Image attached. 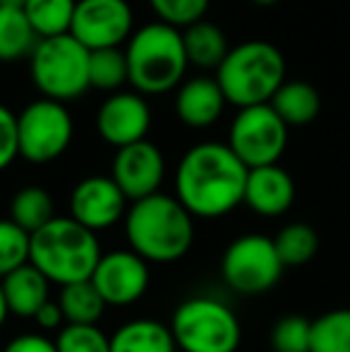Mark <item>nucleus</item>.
<instances>
[{
	"label": "nucleus",
	"instance_id": "obj_1",
	"mask_svg": "<svg viewBox=\"0 0 350 352\" xmlns=\"http://www.w3.org/2000/svg\"><path fill=\"white\" fill-rule=\"evenodd\" d=\"M250 168L228 144L201 142L175 168V199L192 218H223L245 201Z\"/></svg>",
	"mask_w": 350,
	"mask_h": 352
},
{
	"label": "nucleus",
	"instance_id": "obj_2",
	"mask_svg": "<svg viewBox=\"0 0 350 352\" xmlns=\"http://www.w3.org/2000/svg\"><path fill=\"white\" fill-rule=\"evenodd\" d=\"M122 223L130 250L146 264H173L195 245V218L164 192L132 201Z\"/></svg>",
	"mask_w": 350,
	"mask_h": 352
},
{
	"label": "nucleus",
	"instance_id": "obj_3",
	"mask_svg": "<svg viewBox=\"0 0 350 352\" xmlns=\"http://www.w3.org/2000/svg\"><path fill=\"white\" fill-rule=\"evenodd\" d=\"M101 245L96 232L87 230L70 216H56L46 228L32 235L29 264L36 266L51 285L91 280L101 259Z\"/></svg>",
	"mask_w": 350,
	"mask_h": 352
},
{
	"label": "nucleus",
	"instance_id": "obj_4",
	"mask_svg": "<svg viewBox=\"0 0 350 352\" xmlns=\"http://www.w3.org/2000/svg\"><path fill=\"white\" fill-rule=\"evenodd\" d=\"M125 56L130 84L142 96H159L175 89L190 65L182 32L164 22L137 29L127 41Z\"/></svg>",
	"mask_w": 350,
	"mask_h": 352
},
{
	"label": "nucleus",
	"instance_id": "obj_5",
	"mask_svg": "<svg viewBox=\"0 0 350 352\" xmlns=\"http://www.w3.org/2000/svg\"><path fill=\"white\" fill-rule=\"evenodd\" d=\"M226 101L243 108L266 106L285 82V58L269 41H245L228 51L216 70Z\"/></svg>",
	"mask_w": 350,
	"mask_h": 352
},
{
	"label": "nucleus",
	"instance_id": "obj_6",
	"mask_svg": "<svg viewBox=\"0 0 350 352\" xmlns=\"http://www.w3.org/2000/svg\"><path fill=\"white\" fill-rule=\"evenodd\" d=\"M171 333L180 352H235L243 329L226 302L216 297H187L175 307Z\"/></svg>",
	"mask_w": 350,
	"mask_h": 352
},
{
	"label": "nucleus",
	"instance_id": "obj_7",
	"mask_svg": "<svg viewBox=\"0 0 350 352\" xmlns=\"http://www.w3.org/2000/svg\"><path fill=\"white\" fill-rule=\"evenodd\" d=\"M89 53L72 34L39 38L32 53V79L43 98L72 101L80 98L89 84Z\"/></svg>",
	"mask_w": 350,
	"mask_h": 352
},
{
	"label": "nucleus",
	"instance_id": "obj_8",
	"mask_svg": "<svg viewBox=\"0 0 350 352\" xmlns=\"http://www.w3.org/2000/svg\"><path fill=\"white\" fill-rule=\"evenodd\" d=\"M276 245L262 232H245L226 247L221 256V278L238 295H264L283 276Z\"/></svg>",
	"mask_w": 350,
	"mask_h": 352
},
{
	"label": "nucleus",
	"instance_id": "obj_9",
	"mask_svg": "<svg viewBox=\"0 0 350 352\" xmlns=\"http://www.w3.org/2000/svg\"><path fill=\"white\" fill-rule=\"evenodd\" d=\"M75 135V122L65 103L36 98L17 116L19 156L29 163H51L67 151Z\"/></svg>",
	"mask_w": 350,
	"mask_h": 352
},
{
	"label": "nucleus",
	"instance_id": "obj_10",
	"mask_svg": "<svg viewBox=\"0 0 350 352\" xmlns=\"http://www.w3.org/2000/svg\"><path fill=\"white\" fill-rule=\"evenodd\" d=\"M228 146L250 170L276 166L288 146V125L269 103L243 108L230 122Z\"/></svg>",
	"mask_w": 350,
	"mask_h": 352
},
{
	"label": "nucleus",
	"instance_id": "obj_11",
	"mask_svg": "<svg viewBox=\"0 0 350 352\" xmlns=\"http://www.w3.org/2000/svg\"><path fill=\"white\" fill-rule=\"evenodd\" d=\"M135 14L127 0H77L70 34L87 48H118L130 38Z\"/></svg>",
	"mask_w": 350,
	"mask_h": 352
},
{
	"label": "nucleus",
	"instance_id": "obj_12",
	"mask_svg": "<svg viewBox=\"0 0 350 352\" xmlns=\"http://www.w3.org/2000/svg\"><path fill=\"white\" fill-rule=\"evenodd\" d=\"M106 307H130L146 295L151 283L149 264L132 250L103 252L91 276Z\"/></svg>",
	"mask_w": 350,
	"mask_h": 352
},
{
	"label": "nucleus",
	"instance_id": "obj_13",
	"mask_svg": "<svg viewBox=\"0 0 350 352\" xmlns=\"http://www.w3.org/2000/svg\"><path fill=\"white\" fill-rule=\"evenodd\" d=\"M127 209V197L111 175H89L70 192V218L91 232L125 221Z\"/></svg>",
	"mask_w": 350,
	"mask_h": 352
},
{
	"label": "nucleus",
	"instance_id": "obj_14",
	"mask_svg": "<svg viewBox=\"0 0 350 352\" xmlns=\"http://www.w3.org/2000/svg\"><path fill=\"white\" fill-rule=\"evenodd\" d=\"M111 177L130 204L146 199L161 190V182L166 177L164 153L156 144L146 140L118 148L116 158H113Z\"/></svg>",
	"mask_w": 350,
	"mask_h": 352
},
{
	"label": "nucleus",
	"instance_id": "obj_15",
	"mask_svg": "<svg viewBox=\"0 0 350 352\" xmlns=\"http://www.w3.org/2000/svg\"><path fill=\"white\" fill-rule=\"evenodd\" d=\"M151 127L149 103L137 91H116L101 103L96 113V130L101 140L116 148L144 142Z\"/></svg>",
	"mask_w": 350,
	"mask_h": 352
},
{
	"label": "nucleus",
	"instance_id": "obj_16",
	"mask_svg": "<svg viewBox=\"0 0 350 352\" xmlns=\"http://www.w3.org/2000/svg\"><path fill=\"white\" fill-rule=\"evenodd\" d=\"M295 201V182L288 170L276 163V166L252 168L248 173V185H245V201L250 211L264 218L283 216Z\"/></svg>",
	"mask_w": 350,
	"mask_h": 352
},
{
	"label": "nucleus",
	"instance_id": "obj_17",
	"mask_svg": "<svg viewBox=\"0 0 350 352\" xmlns=\"http://www.w3.org/2000/svg\"><path fill=\"white\" fill-rule=\"evenodd\" d=\"M226 103L228 101H226L216 77H192L177 89L175 113L182 125L201 130L219 120Z\"/></svg>",
	"mask_w": 350,
	"mask_h": 352
},
{
	"label": "nucleus",
	"instance_id": "obj_18",
	"mask_svg": "<svg viewBox=\"0 0 350 352\" xmlns=\"http://www.w3.org/2000/svg\"><path fill=\"white\" fill-rule=\"evenodd\" d=\"M5 302H8L10 314L19 316V319H34L36 311L41 309L46 302H51V280L32 264L19 266L3 280Z\"/></svg>",
	"mask_w": 350,
	"mask_h": 352
},
{
	"label": "nucleus",
	"instance_id": "obj_19",
	"mask_svg": "<svg viewBox=\"0 0 350 352\" xmlns=\"http://www.w3.org/2000/svg\"><path fill=\"white\" fill-rule=\"evenodd\" d=\"M111 352H177L171 326L156 319H132L111 336Z\"/></svg>",
	"mask_w": 350,
	"mask_h": 352
},
{
	"label": "nucleus",
	"instance_id": "obj_20",
	"mask_svg": "<svg viewBox=\"0 0 350 352\" xmlns=\"http://www.w3.org/2000/svg\"><path fill=\"white\" fill-rule=\"evenodd\" d=\"M182 43H185L190 65L201 67V70H211V67L219 70V65L230 51L223 29L214 22H206V19H199V22L182 29Z\"/></svg>",
	"mask_w": 350,
	"mask_h": 352
},
{
	"label": "nucleus",
	"instance_id": "obj_21",
	"mask_svg": "<svg viewBox=\"0 0 350 352\" xmlns=\"http://www.w3.org/2000/svg\"><path fill=\"white\" fill-rule=\"evenodd\" d=\"M278 118L288 127L309 125L322 111V98L319 91L309 82L303 79H293V82H283V87L274 94L269 103Z\"/></svg>",
	"mask_w": 350,
	"mask_h": 352
},
{
	"label": "nucleus",
	"instance_id": "obj_22",
	"mask_svg": "<svg viewBox=\"0 0 350 352\" xmlns=\"http://www.w3.org/2000/svg\"><path fill=\"white\" fill-rule=\"evenodd\" d=\"M53 218H56V204H53V197L48 190L39 185H29L14 192L12 201H10V221L17 223L24 232L34 235L41 228H46Z\"/></svg>",
	"mask_w": 350,
	"mask_h": 352
},
{
	"label": "nucleus",
	"instance_id": "obj_23",
	"mask_svg": "<svg viewBox=\"0 0 350 352\" xmlns=\"http://www.w3.org/2000/svg\"><path fill=\"white\" fill-rule=\"evenodd\" d=\"M58 307H61L65 324L75 326H96L106 311V302L98 295L91 280L72 283V285L61 287L58 292Z\"/></svg>",
	"mask_w": 350,
	"mask_h": 352
},
{
	"label": "nucleus",
	"instance_id": "obj_24",
	"mask_svg": "<svg viewBox=\"0 0 350 352\" xmlns=\"http://www.w3.org/2000/svg\"><path fill=\"white\" fill-rule=\"evenodd\" d=\"M39 43V34L24 10L0 8V63L32 58Z\"/></svg>",
	"mask_w": 350,
	"mask_h": 352
},
{
	"label": "nucleus",
	"instance_id": "obj_25",
	"mask_svg": "<svg viewBox=\"0 0 350 352\" xmlns=\"http://www.w3.org/2000/svg\"><path fill=\"white\" fill-rule=\"evenodd\" d=\"M77 0H27L24 14L32 22L39 38H53L70 34Z\"/></svg>",
	"mask_w": 350,
	"mask_h": 352
},
{
	"label": "nucleus",
	"instance_id": "obj_26",
	"mask_svg": "<svg viewBox=\"0 0 350 352\" xmlns=\"http://www.w3.org/2000/svg\"><path fill=\"white\" fill-rule=\"evenodd\" d=\"M274 245L283 266H305L317 256L319 235L307 223H288L274 237Z\"/></svg>",
	"mask_w": 350,
	"mask_h": 352
},
{
	"label": "nucleus",
	"instance_id": "obj_27",
	"mask_svg": "<svg viewBox=\"0 0 350 352\" xmlns=\"http://www.w3.org/2000/svg\"><path fill=\"white\" fill-rule=\"evenodd\" d=\"M309 352H350V307L324 311L312 321Z\"/></svg>",
	"mask_w": 350,
	"mask_h": 352
},
{
	"label": "nucleus",
	"instance_id": "obj_28",
	"mask_svg": "<svg viewBox=\"0 0 350 352\" xmlns=\"http://www.w3.org/2000/svg\"><path fill=\"white\" fill-rule=\"evenodd\" d=\"M125 82H130L127 74V56L120 48H101L89 53V84L103 91H118Z\"/></svg>",
	"mask_w": 350,
	"mask_h": 352
},
{
	"label": "nucleus",
	"instance_id": "obj_29",
	"mask_svg": "<svg viewBox=\"0 0 350 352\" xmlns=\"http://www.w3.org/2000/svg\"><path fill=\"white\" fill-rule=\"evenodd\" d=\"M29 250H32V235L10 218H0V280L19 266L29 264Z\"/></svg>",
	"mask_w": 350,
	"mask_h": 352
},
{
	"label": "nucleus",
	"instance_id": "obj_30",
	"mask_svg": "<svg viewBox=\"0 0 350 352\" xmlns=\"http://www.w3.org/2000/svg\"><path fill=\"white\" fill-rule=\"evenodd\" d=\"M312 338V321L305 316H283L271 329V348L274 352H309Z\"/></svg>",
	"mask_w": 350,
	"mask_h": 352
},
{
	"label": "nucleus",
	"instance_id": "obj_31",
	"mask_svg": "<svg viewBox=\"0 0 350 352\" xmlns=\"http://www.w3.org/2000/svg\"><path fill=\"white\" fill-rule=\"evenodd\" d=\"M58 352H111V336L98 326L65 324L56 338Z\"/></svg>",
	"mask_w": 350,
	"mask_h": 352
},
{
	"label": "nucleus",
	"instance_id": "obj_32",
	"mask_svg": "<svg viewBox=\"0 0 350 352\" xmlns=\"http://www.w3.org/2000/svg\"><path fill=\"white\" fill-rule=\"evenodd\" d=\"M151 10L159 14V22L175 29H187L190 24L204 19L209 0H149Z\"/></svg>",
	"mask_w": 350,
	"mask_h": 352
},
{
	"label": "nucleus",
	"instance_id": "obj_33",
	"mask_svg": "<svg viewBox=\"0 0 350 352\" xmlns=\"http://www.w3.org/2000/svg\"><path fill=\"white\" fill-rule=\"evenodd\" d=\"M19 156L17 140V116L0 103V173Z\"/></svg>",
	"mask_w": 350,
	"mask_h": 352
},
{
	"label": "nucleus",
	"instance_id": "obj_34",
	"mask_svg": "<svg viewBox=\"0 0 350 352\" xmlns=\"http://www.w3.org/2000/svg\"><path fill=\"white\" fill-rule=\"evenodd\" d=\"M3 352H58V348L56 340H51L43 333H22L10 340Z\"/></svg>",
	"mask_w": 350,
	"mask_h": 352
},
{
	"label": "nucleus",
	"instance_id": "obj_35",
	"mask_svg": "<svg viewBox=\"0 0 350 352\" xmlns=\"http://www.w3.org/2000/svg\"><path fill=\"white\" fill-rule=\"evenodd\" d=\"M34 321H36V326L43 331V333H51V331H61L63 326H65V316H63V311H61V307H58V302H46V305H43L41 309L36 311Z\"/></svg>",
	"mask_w": 350,
	"mask_h": 352
},
{
	"label": "nucleus",
	"instance_id": "obj_36",
	"mask_svg": "<svg viewBox=\"0 0 350 352\" xmlns=\"http://www.w3.org/2000/svg\"><path fill=\"white\" fill-rule=\"evenodd\" d=\"M8 316H10V309H8V302H5L3 283H0V329H3V324L8 321Z\"/></svg>",
	"mask_w": 350,
	"mask_h": 352
},
{
	"label": "nucleus",
	"instance_id": "obj_37",
	"mask_svg": "<svg viewBox=\"0 0 350 352\" xmlns=\"http://www.w3.org/2000/svg\"><path fill=\"white\" fill-rule=\"evenodd\" d=\"M27 0H0V8H10V10H24Z\"/></svg>",
	"mask_w": 350,
	"mask_h": 352
},
{
	"label": "nucleus",
	"instance_id": "obj_38",
	"mask_svg": "<svg viewBox=\"0 0 350 352\" xmlns=\"http://www.w3.org/2000/svg\"><path fill=\"white\" fill-rule=\"evenodd\" d=\"M252 3L254 5H264V8H266V5H276L278 0H252Z\"/></svg>",
	"mask_w": 350,
	"mask_h": 352
}]
</instances>
